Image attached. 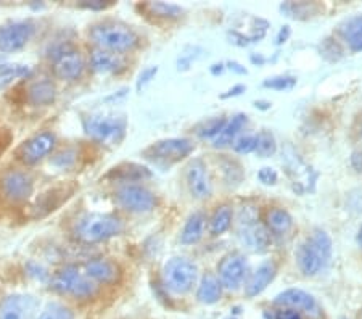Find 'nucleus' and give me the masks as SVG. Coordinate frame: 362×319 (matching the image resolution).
I'll use <instances>...</instances> for the list:
<instances>
[{"label":"nucleus","instance_id":"nucleus-9","mask_svg":"<svg viewBox=\"0 0 362 319\" xmlns=\"http://www.w3.org/2000/svg\"><path fill=\"white\" fill-rule=\"evenodd\" d=\"M0 192L11 203L26 202L34 192V179L26 171L10 170L0 178Z\"/></svg>","mask_w":362,"mask_h":319},{"label":"nucleus","instance_id":"nucleus-25","mask_svg":"<svg viewBox=\"0 0 362 319\" xmlns=\"http://www.w3.org/2000/svg\"><path fill=\"white\" fill-rule=\"evenodd\" d=\"M247 115L243 113H238L235 116H232V120H229L226 123V126L223 127V131L219 132L218 136L213 139V145L216 149H221V147H226V145L232 144L235 141V137L240 134V131L247 124Z\"/></svg>","mask_w":362,"mask_h":319},{"label":"nucleus","instance_id":"nucleus-3","mask_svg":"<svg viewBox=\"0 0 362 319\" xmlns=\"http://www.w3.org/2000/svg\"><path fill=\"white\" fill-rule=\"evenodd\" d=\"M124 226L112 214H87L76 226V236L86 243H97L119 236Z\"/></svg>","mask_w":362,"mask_h":319},{"label":"nucleus","instance_id":"nucleus-19","mask_svg":"<svg viewBox=\"0 0 362 319\" xmlns=\"http://www.w3.org/2000/svg\"><path fill=\"white\" fill-rule=\"evenodd\" d=\"M90 66L95 73L110 74L122 71L126 66V62L122 54H115V52L95 47L90 54Z\"/></svg>","mask_w":362,"mask_h":319},{"label":"nucleus","instance_id":"nucleus-30","mask_svg":"<svg viewBox=\"0 0 362 319\" xmlns=\"http://www.w3.org/2000/svg\"><path fill=\"white\" fill-rule=\"evenodd\" d=\"M232 208L229 205H221L216 208L214 214L211 216V221H209V232L213 236H221L230 228L232 224Z\"/></svg>","mask_w":362,"mask_h":319},{"label":"nucleus","instance_id":"nucleus-23","mask_svg":"<svg viewBox=\"0 0 362 319\" xmlns=\"http://www.w3.org/2000/svg\"><path fill=\"white\" fill-rule=\"evenodd\" d=\"M204 226H206V216L202 211L192 213L184 224L182 232H180V242L184 245H194V243L200 242L204 234Z\"/></svg>","mask_w":362,"mask_h":319},{"label":"nucleus","instance_id":"nucleus-2","mask_svg":"<svg viewBox=\"0 0 362 319\" xmlns=\"http://www.w3.org/2000/svg\"><path fill=\"white\" fill-rule=\"evenodd\" d=\"M332 239L322 229L313 232L311 239L300 243L296 248L298 268L305 276H316L332 258Z\"/></svg>","mask_w":362,"mask_h":319},{"label":"nucleus","instance_id":"nucleus-29","mask_svg":"<svg viewBox=\"0 0 362 319\" xmlns=\"http://www.w3.org/2000/svg\"><path fill=\"white\" fill-rule=\"evenodd\" d=\"M144 10H147L148 15L155 16V18H161V20H177L184 13V8L179 7V5L165 4V2L145 4Z\"/></svg>","mask_w":362,"mask_h":319},{"label":"nucleus","instance_id":"nucleus-16","mask_svg":"<svg viewBox=\"0 0 362 319\" xmlns=\"http://www.w3.org/2000/svg\"><path fill=\"white\" fill-rule=\"evenodd\" d=\"M84 58L79 50L66 47L57 55L54 62V74L62 81H76L84 73Z\"/></svg>","mask_w":362,"mask_h":319},{"label":"nucleus","instance_id":"nucleus-1","mask_svg":"<svg viewBox=\"0 0 362 319\" xmlns=\"http://www.w3.org/2000/svg\"><path fill=\"white\" fill-rule=\"evenodd\" d=\"M89 36L97 49L110 50L115 54L129 52L137 47L139 36L131 26L121 21H100L89 29Z\"/></svg>","mask_w":362,"mask_h":319},{"label":"nucleus","instance_id":"nucleus-6","mask_svg":"<svg viewBox=\"0 0 362 319\" xmlns=\"http://www.w3.org/2000/svg\"><path fill=\"white\" fill-rule=\"evenodd\" d=\"M84 129L97 142L118 145L126 134V118L92 115L84 120Z\"/></svg>","mask_w":362,"mask_h":319},{"label":"nucleus","instance_id":"nucleus-47","mask_svg":"<svg viewBox=\"0 0 362 319\" xmlns=\"http://www.w3.org/2000/svg\"><path fill=\"white\" fill-rule=\"evenodd\" d=\"M255 107L256 108H261V110H267V108H271V103H267V102H255Z\"/></svg>","mask_w":362,"mask_h":319},{"label":"nucleus","instance_id":"nucleus-34","mask_svg":"<svg viewBox=\"0 0 362 319\" xmlns=\"http://www.w3.org/2000/svg\"><path fill=\"white\" fill-rule=\"evenodd\" d=\"M226 123L227 121L223 116H219V118H209L206 121H203V123L197 127V134L202 139H214L221 131H223Z\"/></svg>","mask_w":362,"mask_h":319},{"label":"nucleus","instance_id":"nucleus-17","mask_svg":"<svg viewBox=\"0 0 362 319\" xmlns=\"http://www.w3.org/2000/svg\"><path fill=\"white\" fill-rule=\"evenodd\" d=\"M277 274V266L274 261H264L261 263L255 272H251L247 284H245V294L247 297H256L261 292H264L267 286L274 281Z\"/></svg>","mask_w":362,"mask_h":319},{"label":"nucleus","instance_id":"nucleus-33","mask_svg":"<svg viewBox=\"0 0 362 319\" xmlns=\"http://www.w3.org/2000/svg\"><path fill=\"white\" fill-rule=\"evenodd\" d=\"M29 68L25 65H5L0 68V89L10 86L13 81L26 76Z\"/></svg>","mask_w":362,"mask_h":319},{"label":"nucleus","instance_id":"nucleus-37","mask_svg":"<svg viewBox=\"0 0 362 319\" xmlns=\"http://www.w3.org/2000/svg\"><path fill=\"white\" fill-rule=\"evenodd\" d=\"M296 86V79L291 76H274L264 81V87L274 91H290Z\"/></svg>","mask_w":362,"mask_h":319},{"label":"nucleus","instance_id":"nucleus-44","mask_svg":"<svg viewBox=\"0 0 362 319\" xmlns=\"http://www.w3.org/2000/svg\"><path fill=\"white\" fill-rule=\"evenodd\" d=\"M227 66H229V69H232V71H235L238 74H247L248 73L247 68L242 66L240 63H237V62H229V63H227Z\"/></svg>","mask_w":362,"mask_h":319},{"label":"nucleus","instance_id":"nucleus-39","mask_svg":"<svg viewBox=\"0 0 362 319\" xmlns=\"http://www.w3.org/2000/svg\"><path fill=\"white\" fill-rule=\"evenodd\" d=\"M158 73V68L156 66H150L147 69H144L142 73L139 74V79H137V89H142V87L147 86L151 79L155 78V74Z\"/></svg>","mask_w":362,"mask_h":319},{"label":"nucleus","instance_id":"nucleus-43","mask_svg":"<svg viewBox=\"0 0 362 319\" xmlns=\"http://www.w3.org/2000/svg\"><path fill=\"white\" fill-rule=\"evenodd\" d=\"M290 34H291V29H290V26H284L282 29H280L279 31V34H277V44L280 45V44H284V42H287L288 40V37H290Z\"/></svg>","mask_w":362,"mask_h":319},{"label":"nucleus","instance_id":"nucleus-21","mask_svg":"<svg viewBox=\"0 0 362 319\" xmlns=\"http://www.w3.org/2000/svg\"><path fill=\"white\" fill-rule=\"evenodd\" d=\"M57 97V87L49 79H37L26 87V100L34 107L52 105Z\"/></svg>","mask_w":362,"mask_h":319},{"label":"nucleus","instance_id":"nucleus-5","mask_svg":"<svg viewBox=\"0 0 362 319\" xmlns=\"http://www.w3.org/2000/svg\"><path fill=\"white\" fill-rule=\"evenodd\" d=\"M58 294L68 295L73 298H92L97 294V284L86 276V272H81L76 266H65L54 276L52 281Z\"/></svg>","mask_w":362,"mask_h":319},{"label":"nucleus","instance_id":"nucleus-31","mask_svg":"<svg viewBox=\"0 0 362 319\" xmlns=\"http://www.w3.org/2000/svg\"><path fill=\"white\" fill-rule=\"evenodd\" d=\"M277 152V142L276 137L271 131H261L256 134V149L255 153L261 156V158H269Z\"/></svg>","mask_w":362,"mask_h":319},{"label":"nucleus","instance_id":"nucleus-22","mask_svg":"<svg viewBox=\"0 0 362 319\" xmlns=\"http://www.w3.org/2000/svg\"><path fill=\"white\" fill-rule=\"evenodd\" d=\"M238 236H240L243 245L253 252L264 250L269 243V234H267L264 226H261L258 221L240 224Z\"/></svg>","mask_w":362,"mask_h":319},{"label":"nucleus","instance_id":"nucleus-49","mask_svg":"<svg viewBox=\"0 0 362 319\" xmlns=\"http://www.w3.org/2000/svg\"><path fill=\"white\" fill-rule=\"evenodd\" d=\"M340 319H348V318H340Z\"/></svg>","mask_w":362,"mask_h":319},{"label":"nucleus","instance_id":"nucleus-46","mask_svg":"<svg viewBox=\"0 0 362 319\" xmlns=\"http://www.w3.org/2000/svg\"><path fill=\"white\" fill-rule=\"evenodd\" d=\"M251 62H253V63H258V65H262V63H264L266 60H264V58H262L261 55L256 57V54H253V55H251Z\"/></svg>","mask_w":362,"mask_h":319},{"label":"nucleus","instance_id":"nucleus-12","mask_svg":"<svg viewBox=\"0 0 362 319\" xmlns=\"http://www.w3.org/2000/svg\"><path fill=\"white\" fill-rule=\"evenodd\" d=\"M247 258H245L242 253L233 252L226 255L218 265V279L227 290H237L243 284L245 277H247Z\"/></svg>","mask_w":362,"mask_h":319},{"label":"nucleus","instance_id":"nucleus-24","mask_svg":"<svg viewBox=\"0 0 362 319\" xmlns=\"http://www.w3.org/2000/svg\"><path fill=\"white\" fill-rule=\"evenodd\" d=\"M223 297V284L214 274H204L198 286L197 298L203 305H214Z\"/></svg>","mask_w":362,"mask_h":319},{"label":"nucleus","instance_id":"nucleus-36","mask_svg":"<svg viewBox=\"0 0 362 319\" xmlns=\"http://www.w3.org/2000/svg\"><path fill=\"white\" fill-rule=\"evenodd\" d=\"M232 147L237 153H242V155L255 152L256 134H240V136H237L235 141L232 142Z\"/></svg>","mask_w":362,"mask_h":319},{"label":"nucleus","instance_id":"nucleus-42","mask_svg":"<svg viewBox=\"0 0 362 319\" xmlns=\"http://www.w3.org/2000/svg\"><path fill=\"white\" fill-rule=\"evenodd\" d=\"M245 91H247V87H245L243 84H237L235 87H232V89L227 91L226 94L221 95V98H230V97H237V95H240L242 92H245Z\"/></svg>","mask_w":362,"mask_h":319},{"label":"nucleus","instance_id":"nucleus-27","mask_svg":"<svg viewBox=\"0 0 362 319\" xmlns=\"http://www.w3.org/2000/svg\"><path fill=\"white\" fill-rule=\"evenodd\" d=\"M266 224L276 234H285L293 228V218L284 208H271L266 214Z\"/></svg>","mask_w":362,"mask_h":319},{"label":"nucleus","instance_id":"nucleus-35","mask_svg":"<svg viewBox=\"0 0 362 319\" xmlns=\"http://www.w3.org/2000/svg\"><path fill=\"white\" fill-rule=\"evenodd\" d=\"M36 319H74V313L65 305L52 303Z\"/></svg>","mask_w":362,"mask_h":319},{"label":"nucleus","instance_id":"nucleus-28","mask_svg":"<svg viewBox=\"0 0 362 319\" xmlns=\"http://www.w3.org/2000/svg\"><path fill=\"white\" fill-rule=\"evenodd\" d=\"M113 176L116 179H121L122 182L131 184L134 181H140V179L150 178L151 173L145 166H140L136 163H126L118 168H113V171L108 174V178H113Z\"/></svg>","mask_w":362,"mask_h":319},{"label":"nucleus","instance_id":"nucleus-45","mask_svg":"<svg viewBox=\"0 0 362 319\" xmlns=\"http://www.w3.org/2000/svg\"><path fill=\"white\" fill-rule=\"evenodd\" d=\"M224 65L223 63H216V65L211 66V73L214 74V76H218V74H223L224 73Z\"/></svg>","mask_w":362,"mask_h":319},{"label":"nucleus","instance_id":"nucleus-7","mask_svg":"<svg viewBox=\"0 0 362 319\" xmlns=\"http://www.w3.org/2000/svg\"><path fill=\"white\" fill-rule=\"evenodd\" d=\"M195 150L194 142L185 137L163 139L151 144L148 149L144 150V155L153 161H165V163H176L184 160Z\"/></svg>","mask_w":362,"mask_h":319},{"label":"nucleus","instance_id":"nucleus-40","mask_svg":"<svg viewBox=\"0 0 362 319\" xmlns=\"http://www.w3.org/2000/svg\"><path fill=\"white\" fill-rule=\"evenodd\" d=\"M272 319H303V315L300 311L290 310V308H282L274 313Z\"/></svg>","mask_w":362,"mask_h":319},{"label":"nucleus","instance_id":"nucleus-32","mask_svg":"<svg viewBox=\"0 0 362 319\" xmlns=\"http://www.w3.org/2000/svg\"><path fill=\"white\" fill-rule=\"evenodd\" d=\"M284 13H287V16H293V18L301 20V15H306V18H309L313 13H316L319 7L316 4H308V2H287L284 4L282 7Z\"/></svg>","mask_w":362,"mask_h":319},{"label":"nucleus","instance_id":"nucleus-8","mask_svg":"<svg viewBox=\"0 0 362 319\" xmlns=\"http://www.w3.org/2000/svg\"><path fill=\"white\" fill-rule=\"evenodd\" d=\"M115 197L118 205L131 213H148L156 207V195L139 184H122Z\"/></svg>","mask_w":362,"mask_h":319},{"label":"nucleus","instance_id":"nucleus-26","mask_svg":"<svg viewBox=\"0 0 362 319\" xmlns=\"http://www.w3.org/2000/svg\"><path fill=\"white\" fill-rule=\"evenodd\" d=\"M341 37L346 40L351 50H362V15H356L348 18L340 26Z\"/></svg>","mask_w":362,"mask_h":319},{"label":"nucleus","instance_id":"nucleus-4","mask_svg":"<svg viewBox=\"0 0 362 319\" xmlns=\"http://www.w3.org/2000/svg\"><path fill=\"white\" fill-rule=\"evenodd\" d=\"M198 277V268L194 261L184 257H174L163 266V284L169 292L184 295L190 292Z\"/></svg>","mask_w":362,"mask_h":319},{"label":"nucleus","instance_id":"nucleus-14","mask_svg":"<svg viewBox=\"0 0 362 319\" xmlns=\"http://www.w3.org/2000/svg\"><path fill=\"white\" fill-rule=\"evenodd\" d=\"M274 303L282 306V308L300 311L301 315L303 313H306V315L311 318L320 316V308H319L316 298H314L311 294H308L301 289L285 290V292L277 295L276 300H274Z\"/></svg>","mask_w":362,"mask_h":319},{"label":"nucleus","instance_id":"nucleus-38","mask_svg":"<svg viewBox=\"0 0 362 319\" xmlns=\"http://www.w3.org/2000/svg\"><path fill=\"white\" fill-rule=\"evenodd\" d=\"M258 179L262 184L274 185V184H277V181H279V174H277L276 170H274V168L264 166L258 171Z\"/></svg>","mask_w":362,"mask_h":319},{"label":"nucleus","instance_id":"nucleus-18","mask_svg":"<svg viewBox=\"0 0 362 319\" xmlns=\"http://www.w3.org/2000/svg\"><path fill=\"white\" fill-rule=\"evenodd\" d=\"M84 269H86V276L95 284L97 282L115 284L121 276L118 265L113 263V261L103 260V258L87 261V263L84 265Z\"/></svg>","mask_w":362,"mask_h":319},{"label":"nucleus","instance_id":"nucleus-48","mask_svg":"<svg viewBox=\"0 0 362 319\" xmlns=\"http://www.w3.org/2000/svg\"><path fill=\"white\" fill-rule=\"evenodd\" d=\"M356 240H358L359 245L362 247V224L359 226V231H358V237H356Z\"/></svg>","mask_w":362,"mask_h":319},{"label":"nucleus","instance_id":"nucleus-41","mask_svg":"<svg viewBox=\"0 0 362 319\" xmlns=\"http://www.w3.org/2000/svg\"><path fill=\"white\" fill-rule=\"evenodd\" d=\"M351 166L356 173H362V150H354L351 153Z\"/></svg>","mask_w":362,"mask_h":319},{"label":"nucleus","instance_id":"nucleus-13","mask_svg":"<svg viewBox=\"0 0 362 319\" xmlns=\"http://www.w3.org/2000/svg\"><path fill=\"white\" fill-rule=\"evenodd\" d=\"M185 179L187 185L192 197L197 200H206L213 194V181L209 176L208 166L200 158L192 160L185 170Z\"/></svg>","mask_w":362,"mask_h":319},{"label":"nucleus","instance_id":"nucleus-11","mask_svg":"<svg viewBox=\"0 0 362 319\" xmlns=\"http://www.w3.org/2000/svg\"><path fill=\"white\" fill-rule=\"evenodd\" d=\"M55 144L57 137L54 132H37V134L29 137L28 141L20 145L18 150H16V156H18V160H21L25 165H36L55 149Z\"/></svg>","mask_w":362,"mask_h":319},{"label":"nucleus","instance_id":"nucleus-20","mask_svg":"<svg viewBox=\"0 0 362 319\" xmlns=\"http://www.w3.org/2000/svg\"><path fill=\"white\" fill-rule=\"evenodd\" d=\"M73 194V189H68L66 185H58L50 190H47L45 194L39 197V200L34 205V218H42L47 214L55 211L58 207L65 202L69 195Z\"/></svg>","mask_w":362,"mask_h":319},{"label":"nucleus","instance_id":"nucleus-10","mask_svg":"<svg viewBox=\"0 0 362 319\" xmlns=\"http://www.w3.org/2000/svg\"><path fill=\"white\" fill-rule=\"evenodd\" d=\"M36 25L31 20L11 21L0 26V52H18L33 39Z\"/></svg>","mask_w":362,"mask_h":319},{"label":"nucleus","instance_id":"nucleus-15","mask_svg":"<svg viewBox=\"0 0 362 319\" xmlns=\"http://www.w3.org/2000/svg\"><path fill=\"white\" fill-rule=\"evenodd\" d=\"M37 300L31 295H10L0 303V319H36Z\"/></svg>","mask_w":362,"mask_h":319}]
</instances>
